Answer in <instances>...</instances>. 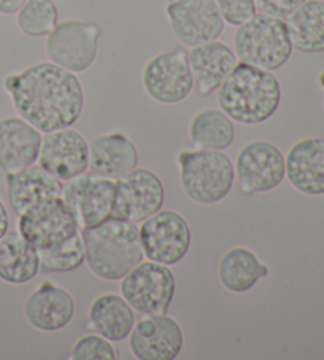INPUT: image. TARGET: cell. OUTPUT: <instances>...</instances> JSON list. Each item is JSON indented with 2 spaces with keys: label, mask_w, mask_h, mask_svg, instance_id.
Segmentation results:
<instances>
[{
  "label": "cell",
  "mask_w": 324,
  "mask_h": 360,
  "mask_svg": "<svg viewBox=\"0 0 324 360\" xmlns=\"http://www.w3.org/2000/svg\"><path fill=\"white\" fill-rule=\"evenodd\" d=\"M16 113L41 134L73 127L83 115L84 89L76 73L39 62L4 78Z\"/></svg>",
  "instance_id": "obj_1"
},
{
  "label": "cell",
  "mask_w": 324,
  "mask_h": 360,
  "mask_svg": "<svg viewBox=\"0 0 324 360\" xmlns=\"http://www.w3.org/2000/svg\"><path fill=\"white\" fill-rule=\"evenodd\" d=\"M217 102L234 122L259 126L277 113L282 88L272 72L238 62L217 89Z\"/></svg>",
  "instance_id": "obj_2"
},
{
  "label": "cell",
  "mask_w": 324,
  "mask_h": 360,
  "mask_svg": "<svg viewBox=\"0 0 324 360\" xmlns=\"http://www.w3.org/2000/svg\"><path fill=\"white\" fill-rule=\"evenodd\" d=\"M83 231L86 265L103 281H121L144 260L138 226L109 218Z\"/></svg>",
  "instance_id": "obj_3"
},
{
  "label": "cell",
  "mask_w": 324,
  "mask_h": 360,
  "mask_svg": "<svg viewBox=\"0 0 324 360\" xmlns=\"http://www.w3.org/2000/svg\"><path fill=\"white\" fill-rule=\"evenodd\" d=\"M179 181L184 194L198 205H217L236 183L234 162L214 150H185L177 154Z\"/></svg>",
  "instance_id": "obj_4"
},
{
  "label": "cell",
  "mask_w": 324,
  "mask_h": 360,
  "mask_svg": "<svg viewBox=\"0 0 324 360\" xmlns=\"http://www.w3.org/2000/svg\"><path fill=\"white\" fill-rule=\"evenodd\" d=\"M234 53L241 62L264 70L282 68L292 54L285 20L257 13L236 30Z\"/></svg>",
  "instance_id": "obj_5"
},
{
  "label": "cell",
  "mask_w": 324,
  "mask_h": 360,
  "mask_svg": "<svg viewBox=\"0 0 324 360\" xmlns=\"http://www.w3.org/2000/svg\"><path fill=\"white\" fill-rule=\"evenodd\" d=\"M121 295L136 313L166 314L176 295V276L168 265L142 260L121 279Z\"/></svg>",
  "instance_id": "obj_6"
},
{
  "label": "cell",
  "mask_w": 324,
  "mask_h": 360,
  "mask_svg": "<svg viewBox=\"0 0 324 360\" xmlns=\"http://www.w3.org/2000/svg\"><path fill=\"white\" fill-rule=\"evenodd\" d=\"M140 240L147 260L173 266L187 257L191 246V229L182 214L161 208L141 222Z\"/></svg>",
  "instance_id": "obj_7"
},
{
  "label": "cell",
  "mask_w": 324,
  "mask_h": 360,
  "mask_svg": "<svg viewBox=\"0 0 324 360\" xmlns=\"http://www.w3.org/2000/svg\"><path fill=\"white\" fill-rule=\"evenodd\" d=\"M45 43L49 62L72 73H83L98 56L100 27L93 22L65 20L55 24Z\"/></svg>",
  "instance_id": "obj_8"
},
{
  "label": "cell",
  "mask_w": 324,
  "mask_h": 360,
  "mask_svg": "<svg viewBox=\"0 0 324 360\" xmlns=\"http://www.w3.org/2000/svg\"><path fill=\"white\" fill-rule=\"evenodd\" d=\"M234 172L242 194H264L283 183L285 156L274 143L255 140L242 146L236 159Z\"/></svg>",
  "instance_id": "obj_9"
},
{
  "label": "cell",
  "mask_w": 324,
  "mask_h": 360,
  "mask_svg": "<svg viewBox=\"0 0 324 360\" xmlns=\"http://www.w3.org/2000/svg\"><path fill=\"white\" fill-rule=\"evenodd\" d=\"M165 205V186L157 173L136 167L121 179H116L113 218L140 226Z\"/></svg>",
  "instance_id": "obj_10"
},
{
  "label": "cell",
  "mask_w": 324,
  "mask_h": 360,
  "mask_svg": "<svg viewBox=\"0 0 324 360\" xmlns=\"http://www.w3.org/2000/svg\"><path fill=\"white\" fill-rule=\"evenodd\" d=\"M116 181L84 173L64 183L62 200L81 229H89L113 218Z\"/></svg>",
  "instance_id": "obj_11"
},
{
  "label": "cell",
  "mask_w": 324,
  "mask_h": 360,
  "mask_svg": "<svg viewBox=\"0 0 324 360\" xmlns=\"http://www.w3.org/2000/svg\"><path fill=\"white\" fill-rule=\"evenodd\" d=\"M142 88L158 103L184 102L195 88L187 51L174 49L154 56L142 70Z\"/></svg>",
  "instance_id": "obj_12"
},
{
  "label": "cell",
  "mask_w": 324,
  "mask_h": 360,
  "mask_svg": "<svg viewBox=\"0 0 324 360\" xmlns=\"http://www.w3.org/2000/svg\"><path fill=\"white\" fill-rule=\"evenodd\" d=\"M166 16L174 37L190 48L219 40L225 29L215 0H170Z\"/></svg>",
  "instance_id": "obj_13"
},
{
  "label": "cell",
  "mask_w": 324,
  "mask_h": 360,
  "mask_svg": "<svg viewBox=\"0 0 324 360\" xmlns=\"http://www.w3.org/2000/svg\"><path fill=\"white\" fill-rule=\"evenodd\" d=\"M18 232L40 252L65 245L81 232V227L64 200L59 198L18 216Z\"/></svg>",
  "instance_id": "obj_14"
},
{
  "label": "cell",
  "mask_w": 324,
  "mask_h": 360,
  "mask_svg": "<svg viewBox=\"0 0 324 360\" xmlns=\"http://www.w3.org/2000/svg\"><path fill=\"white\" fill-rule=\"evenodd\" d=\"M128 347L138 360H174L184 347V330L168 314L144 316L135 322Z\"/></svg>",
  "instance_id": "obj_15"
},
{
  "label": "cell",
  "mask_w": 324,
  "mask_h": 360,
  "mask_svg": "<svg viewBox=\"0 0 324 360\" xmlns=\"http://www.w3.org/2000/svg\"><path fill=\"white\" fill-rule=\"evenodd\" d=\"M39 164L60 181H70L89 170V141L67 127L43 135Z\"/></svg>",
  "instance_id": "obj_16"
},
{
  "label": "cell",
  "mask_w": 324,
  "mask_h": 360,
  "mask_svg": "<svg viewBox=\"0 0 324 360\" xmlns=\"http://www.w3.org/2000/svg\"><path fill=\"white\" fill-rule=\"evenodd\" d=\"M5 186L10 207L18 216L59 200L64 191V181L51 175L39 162L20 172L5 173Z\"/></svg>",
  "instance_id": "obj_17"
},
{
  "label": "cell",
  "mask_w": 324,
  "mask_h": 360,
  "mask_svg": "<svg viewBox=\"0 0 324 360\" xmlns=\"http://www.w3.org/2000/svg\"><path fill=\"white\" fill-rule=\"evenodd\" d=\"M76 313L74 297L54 281H43L24 302V316L30 327L40 332H59Z\"/></svg>",
  "instance_id": "obj_18"
},
{
  "label": "cell",
  "mask_w": 324,
  "mask_h": 360,
  "mask_svg": "<svg viewBox=\"0 0 324 360\" xmlns=\"http://www.w3.org/2000/svg\"><path fill=\"white\" fill-rule=\"evenodd\" d=\"M285 178L301 194H324V136H309L290 148L285 156Z\"/></svg>",
  "instance_id": "obj_19"
},
{
  "label": "cell",
  "mask_w": 324,
  "mask_h": 360,
  "mask_svg": "<svg viewBox=\"0 0 324 360\" xmlns=\"http://www.w3.org/2000/svg\"><path fill=\"white\" fill-rule=\"evenodd\" d=\"M43 134L20 116L0 121V170L20 172L39 162Z\"/></svg>",
  "instance_id": "obj_20"
},
{
  "label": "cell",
  "mask_w": 324,
  "mask_h": 360,
  "mask_svg": "<svg viewBox=\"0 0 324 360\" xmlns=\"http://www.w3.org/2000/svg\"><path fill=\"white\" fill-rule=\"evenodd\" d=\"M138 164V148L126 134H102L89 143V170L93 175L116 181L133 172Z\"/></svg>",
  "instance_id": "obj_21"
},
{
  "label": "cell",
  "mask_w": 324,
  "mask_h": 360,
  "mask_svg": "<svg viewBox=\"0 0 324 360\" xmlns=\"http://www.w3.org/2000/svg\"><path fill=\"white\" fill-rule=\"evenodd\" d=\"M187 56L195 88L201 96H210L219 89L238 64L234 49L219 40L193 46Z\"/></svg>",
  "instance_id": "obj_22"
},
{
  "label": "cell",
  "mask_w": 324,
  "mask_h": 360,
  "mask_svg": "<svg viewBox=\"0 0 324 360\" xmlns=\"http://www.w3.org/2000/svg\"><path fill=\"white\" fill-rule=\"evenodd\" d=\"M135 322V309L121 294L114 292L98 295L87 313V327L113 343L127 340Z\"/></svg>",
  "instance_id": "obj_23"
},
{
  "label": "cell",
  "mask_w": 324,
  "mask_h": 360,
  "mask_svg": "<svg viewBox=\"0 0 324 360\" xmlns=\"http://www.w3.org/2000/svg\"><path fill=\"white\" fill-rule=\"evenodd\" d=\"M40 273L36 248L18 231H8L0 238V281L22 285Z\"/></svg>",
  "instance_id": "obj_24"
},
{
  "label": "cell",
  "mask_w": 324,
  "mask_h": 360,
  "mask_svg": "<svg viewBox=\"0 0 324 360\" xmlns=\"http://www.w3.org/2000/svg\"><path fill=\"white\" fill-rule=\"evenodd\" d=\"M269 276V266L250 248L234 246L219 262V281L228 292L244 294Z\"/></svg>",
  "instance_id": "obj_25"
},
{
  "label": "cell",
  "mask_w": 324,
  "mask_h": 360,
  "mask_svg": "<svg viewBox=\"0 0 324 360\" xmlns=\"http://www.w3.org/2000/svg\"><path fill=\"white\" fill-rule=\"evenodd\" d=\"M292 49L301 53H324V2L305 0L286 18Z\"/></svg>",
  "instance_id": "obj_26"
},
{
  "label": "cell",
  "mask_w": 324,
  "mask_h": 360,
  "mask_svg": "<svg viewBox=\"0 0 324 360\" xmlns=\"http://www.w3.org/2000/svg\"><path fill=\"white\" fill-rule=\"evenodd\" d=\"M189 135L198 150L225 151L234 143V121L222 110L205 108L191 117Z\"/></svg>",
  "instance_id": "obj_27"
},
{
  "label": "cell",
  "mask_w": 324,
  "mask_h": 360,
  "mask_svg": "<svg viewBox=\"0 0 324 360\" xmlns=\"http://www.w3.org/2000/svg\"><path fill=\"white\" fill-rule=\"evenodd\" d=\"M59 22L54 0H27L16 13L18 29L27 37H46Z\"/></svg>",
  "instance_id": "obj_28"
},
{
  "label": "cell",
  "mask_w": 324,
  "mask_h": 360,
  "mask_svg": "<svg viewBox=\"0 0 324 360\" xmlns=\"http://www.w3.org/2000/svg\"><path fill=\"white\" fill-rule=\"evenodd\" d=\"M40 273L54 275V273H68L79 269L86 262V250L83 231L74 235L60 248L51 251H40Z\"/></svg>",
  "instance_id": "obj_29"
},
{
  "label": "cell",
  "mask_w": 324,
  "mask_h": 360,
  "mask_svg": "<svg viewBox=\"0 0 324 360\" xmlns=\"http://www.w3.org/2000/svg\"><path fill=\"white\" fill-rule=\"evenodd\" d=\"M70 359L73 360H116L117 351L113 341L106 340L98 333L81 337L74 343Z\"/></svg>",
  "instance_id": "obj_30"
},
{
  "label": "cell",
  "mask_w": 324,
  "mask_h": 360,
  "mask_svg": "<svg viewBox=\"0 0 324 360\" xmlns=\"http://www.w3.org/2000/svg\"><path fill=\"white\" fill-rule=\"evenodd\" d=\"M223 21L229 26L239 27L257 15L255 0H215Z\"/></svg>",
  "instance_id": "obj_31"
},
{
  "label": "cell",
  "mask_w": 324,
  "mask_h": 360,
  "mask_svg": "<svg viewBox=\"0 0 324 360\" xmlns=\"http://www.w3.org/2000/svg\"><path fill=\"white\" fill-rule=\"evenodd\" d=\"M304 2L305 0H255V7H257V13L286 20Z\"/></svg>",
  "instance_id": "obj_32"
},
{
  "label": "cell",
  "mask_w": 324,
  "mask_h": 360,
  "mask_svg": "<svg viewBox=\"0 0 324 360\" xmlns=\"http://www.w3.org/2000/svg\"><path fill=\"white\" fill-rule=\"evenodd\" d=\"M27 0H0V15H16Z\"/></svg>",
  "instance_id": "obj_33"
},
{
  "label": "cell",
  "mask_w": 324,
  "mask_h": 360,
  "mask_svg": "<svg viewBox=\"0 0 324 360\" xmlns=\"http://www.w3.org/2000/svg\"><path fill=\"white\" fill-rule=\"evenodd\" d=\"M8 231H10V214L4 200L0 198V238H2Z\"/></svg>",
  "instance_id": "obj_34"
},
{
  "label": "cell",
  "mask_w": 324,
  "mask_h": 360,
  "mask_svg": "<svg viewBox=\"0 0 324 360\" xmlns=\"http://www.w3.org/2000/svg\"><path fill=\"white\" fill-rule=\"evenodd\" d=\"M320 86H321V89L324 91V70L321 72V75H320Z\"/></svg>",
  "instance_id": "obj_35"
},
{
  "label": "cell",
  "mask_w": 324,
  "mask_h": 360,
  "mask_svg": "<svg viewBox=\"0 0 324 360\" xmlns=\"http://www.w3.org/2000/svg\"><path fill=\"white\" fill-rule=\"evenodd\" d=\"M321 2H324V0H321Z\"/></svg>",
  "instance_id": "obj_36"
}]
</instances>
